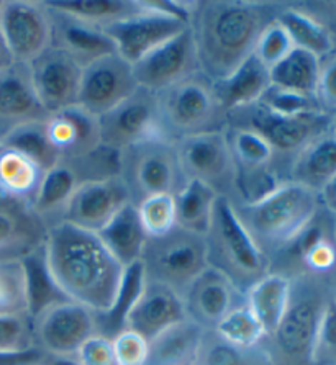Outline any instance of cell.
I'll list each match as a JSON object with an SVG mask.
<instances>
[{
    "instance_id": "cell-53",
    "label": "cell",
    "mask_w": 336,
    "mask_h": 365,
    "mask_svg": "<svg viewBox=\"0 0 336 365\" xmlns=\"http://www.w3.org/2000/svg\"><path fill=\"white\" fill-rule=\"evenodd\" d=\"M318 198H320L322 208L327 210L328 213L336 215V175L322 187V190L318 192Z\"/></svg>"
},
{
    "instance_id": "cell-4",
    "label": "cell",
    "mask_w": 336,
    "mask_h": 365,
    "mask_svg": "<svg viewBox=\"0 0 336 365\" xmlns=\"http://www.w3.org/2000/svg\"><path fill=\"white\" fill-rule=\"evenodd\" d=\"M289 307L271 336L264 337L271 365H312V347L325 303L330 297L327 277L304 274L290 279Z\"/></svg>"
},
{
    "instance_id": "cell-24",
    "label": "cell",
    "mask_w": 336,
    "mask_h": 365,
    "mask_svg": "<svg viewBox=\"0 0 336 365\" xmlns=\"http://www.w3.org/2000/svg\"><path fill=\"white\" fill-rule=\"evenodd\" d=\"M46 230L30 205L0 195V261L24 257L40 247Z\"/></svg>"
},
{
    "instance_id": "cell-3",
    "label": "cell",
    "mask_w": 336,
    "mask_h": 365,
    "mask_svg": "<svg viewBox=\"0 0 336 365\" xmlns=\"http://www.w3.org/2000/svg\"><path fill=\"white\" fill-rule=\"evenodd\" d=\"M233 208L253 241L271 259L315 218L322 205L317 192L285 180L263 200L250 205L233 203Z\"/></svg>"
},
{
    "instance_id": "cell-5",
    "label": "cell",
    "mask_w": 336,
    "mask_h": 365,
    "mask_svg": "<svg viewBox=\"0 0 336 365\" xmlns=\"http://www.w3.org/2000/svg\"><path fill=\"white\" fill-rule=\"evenodd\" d=\"M205 242L208 265L228 277L243 295L271 272V259L253 241L227 197L215 203Z\"/></svg>"
},
{
    "instance_id": "cell-50",
    "label": "cell",
    "mask_w": 336,
    "mask_h": 365,
    "mask_svg": "<svg viewBox=\"0 0 336 365\" xmlns=\"http://www.w3.org/2000/svg\"><path fill=\"white\" fill-rule=\"evenodd\" d=\"M81 365H117L112 339L103 334L89 337L76 354Z\"/></svg>"
},
{
    "instance_id": "cell-28",
    "label": "cell",
    "mask_w": 336,
    "mask_h": 365,
    "mask_svg": "<svg viewBox=\"0 0 336 365\" xmlns=\"http://www.w3.org/2000/svg\"><path fill=\"white\" fill-rule=\"evenodd\" d=\"M96 235L123 269L141 261L148 235L135 203L125 205Z\"/></svg>"
},
{
    "instance_id": "cell-54",
    "label": "cell",
    "mask_w": 336,
    "mask_h": 365,
    "mask_svg": "<svg viewBox=\"0 0 336 365\" xmlns=\"http://www.w3.org/2000/svg\"><path fill=\"white\" fill-rule=\"evenodd\" d=\"M12 64H15V61L12 58V54H10V51H9L7 43H5L4 36H2V31H0V73L5 69H9Z\"/></svg>"
},
{
    "instance_id": "cell-48",
    "label": "cell",
    "mask_w": 336,
    "mask_h": 365,
    "mask_svg": "<svg viewBox=\"0 0 336 365\" xmlns=\"http://www.w3.org/2000/svg\"><path fill=\"white\" fill-rule=\"evenodd\" d=\"M117 365H146L148 341L131 329H123L112 337Z\"/></svg>"
},
{
    "instance_id": "cell-8",
    "label": "cell",
    "mask_w": 336,
    "mask_h": 365,
    "mask_svg": "<svg viewBox=\"0 0 336 365\" xmlns=\"http://www.w3.org/2000/svg\"><path fill=\"white\" fill-rule=\"evenodd\" d=\"M141 265L146 280L158 282L184 297L208 267L205 236L175 226L168 235L148 237Z\"/></svg>"
},
{
    "instance_id": "cell-18",
    "label": "cell",
    "mask_w": 336,
    "mask_h": 365,
    "mask_svg": "<svg viewBox=\"0 0 336 365\" xmlns=\"http://www.w3.org/2000/svg\"><path fill=\"white\" fill-rule=\"evenodd\" d=\"M128 203L130 193L120 175L84 180L66 207L61 221L98 233Z\"/></svg>"
},
{
    "instance_id": "cell-10",
    "label": "cell",
    "mask_w": 336,
    "mask_h": 365,
    "mask_svg": "<svg viewBox=\"0 0 336 365\" xmlns=\"http://www.w3.org/2000/svg\"><path fill=\"white\" fill-rule=\"evenodd\" d=\"M175 149L185 180H200L220 197H233L236 163L227 130L183 138L175 141Z\"/></svg>"
},
{
    "instance_id": "cell-43",
    "label": "cell",
    "mask_w": 336,
    "mask_h": 365,
    "mask_svg": "<svg viewBox=\"0 0 336 365\" xmlns=\"http://www.w3.org/2000/svg\"><path fill=\"white\" fill-rule=\"evenodd\" d=\"M136 208L148 237L164 236L178 226L174 195H151L138 203Z\"/></svg>"
},
{
    "instance_id": "cell-59",
    "label": "cell",
    "mask_w": 336,
    "mask_h": 365,
    "mask_svg": "<svg viewBox=\"0 0 336 365\" xmlns=\"http://www.w3.org/2000/svg\"><path fill=\"white\" fill-rule=\"evenodd\" d=\"M2 5H4V0H0V10H2Z\"/></svg>"
},
{
    "instance_id": "cell-36",
    "label": "cell",
    "mask_w": 336,
    "mask_h": 365,
    "mask_svg": "<svg viewBox=\"0 0 336 365\" xmlns=\"http://www.w3.org/2000/svg\"><path fill=\"white\" fill-rule=\"evenodd\" d=\"M21 259L25 269L26 280V298H29V317L33 319L36 314H40L43 309L54 305V303L68 300L54 284V280L49 275L46 267L45 252L43 245L33 249L31 252L25 254Z\"/></svg>"
},
{
    "instance_id": "cell-55",
    "label": "cell",
    "mask_w": 336,
    "mask_h": 365,
    "mask_svg": "<svg viewBox=\"0 0 336 365\" xmlns=\"http://www.w3.org/2000/svg\"><path fill=\"white\" fill-rule=\"evenodd\" d=\"M40 365H81L77 362L76 357H56V356H46L43 357Z\"/></svg>"
},
{
    "instance_id": "cell-33",
    "label": "cell",
    "mask_w": 336,
    "mask_h": 365,
    "mask_svg": "<svg viewBox=\"0 0 336 365\" xmlns=\"http://www.w3.org/2000/svg\"><path fill=\"white\" fill-rule=\"evenodd\" d=\"M320 68V58L305 49L294 48L279 64L269 69V79H271V86L315 97Z\"/></svg>"
},
{
    "instance_id": "cell-46",
    "label": "cell",
    "mask_w": 336,
    "mask_h": 365,
    "mask_svg": "<svg viewBox=\"0 0 336 365\" xmlns=\"http://www.w3.org/2000/svg\"><path fill=\"white\" fill-rule=\"evenodd\" d=\"M312 365H336V300L330 293L312 347Z\"/></svg>"
},
{
    "instance_id": "cell-2",
    "label": "cell",
    "mask_w": 336,
    "mask_h": 365,
    "mask_svg": "<svg viewBox=\"0 0 336 365\" xmlns=\"http://www.w3.org/2000/svg\"><path fill=\"white\" fill-rule=\"evenodd\" d=\"M275 7L263 0H199L189 30L200 73L210 81L223 79L251 58Z\"/></svg>"
},
{
    "instance_id": "cell-9",
    "label": "cell",
    "mask_w": 336,
    "mask_h": 365,
    "mask_svg": "<svg viewBox=\"0 0 336 365\" xmlns=\"http://www.w3.org/2000/svg\"><path fill=\"white\" fill-rule=\"evenodd\" d=\"M332 115L312 112L295 117H282L264 108L261 103L228 115V126L250 128L261 135L273 146L275 156L295 158L307 145L330 131Z\"/></svg>"
},
{
    "instance_id": "cell-30",
    "label": "cell",
    "mask_w": 336,
    "mask_h": 365,
    "mask_svg": "<svg viewBox=\"0 0 336 365\" xmlns=\"http://www.w3.org/2000/svg\"><path fill=\"white\" fill-rule=\"evenodd\" d=\"M292 280L282 274L269 272L245 293L246 307L263 326L266 337L282 322L289 307Z\"/></svg>"
},
{
    "instance_id": "cell-25",
    "label": "cell",
    "mask_w": 336,
    "mask_h": 365,
    "mask_svg": "<svg viewBox=\"0 0 336 365\" xmlns=\"http://www.w3.org/2000/svg\"><path fill=\"white\" fill-rule=\"evenodd\" d=\"M84 180L77 164L63 159L43 174L40 187L30 203L31 212L46 228L59 223L77 187Z\"/></svg>"
},
{
    "instance_id": "cell-40",
    "label": "cell",
    "mask_w": 336,
    "mask_h": 365,
    "mask_svg": "<svg viewBox=\"0 0 336 365\" xmlns=\"http://www.w3.org/2000/svg\"><path fill=\"white\" fill-rule=\"evenodd\" d=\"M227 136L236 169H263L273 165L275 159L274 149L256 131L228 126Z\"/></svg>"
},
{
    "instance_id": "cell-27",
    "label": "cell",
    "mask_w": 336,
    "mask_h": 365,
    "mask_svg": "<svg viewBox=\"0 0 336 365\" xmlns=\"http://www.w3.org/2000/svg\"><path fill=\"white\" fill-rule=\"evenodd\" d=\"M205 329L192 319L169 326L148 342L146 365H197Z\"/></svg>"
},
{
    "instance_id": "cell-42",
    "label": "cell",
    "mask_w": 336,
    "mask_h": 365,
    "mask_svg": "<svg viewBox=\"0 0 336 365\" xmlns=\"http://www.w3.org/2000/svg\"><path fill=\"white\" fill-rule=\"evenodd\" d=\"M0 314H29L25 269L20 257L0 261Z\"/></svg>"
},
{
    "instance_id": "cell-26",
    "label": "cell",
    "mask_w": 336,
    "mask_h": 365,
    "mask_svg": "<svg viewBox=\"0 0 336 365\" xmlns=\"http://www.w3.org/2000/svg\"><path fill=\"white\" fill-rule=\"evenodd\" d=\"M212 86L218 103L230 115L260 102L264 92L271 86V79H269V69L264 68L255 56H251L230 76L212 81Z\"/></svg>"
},
{
    "instance_id": "cell-19",
    "label": "cell",
    "mask_w": 336,
    "mask_h": 365,
    "mask_svg": "<svg viewBox=\"0 0 336 365\" xmlns=\"http://www.w3.org/2000/svg\"><path fill=\"white\" fill-rule=\"evenodd\" d=\"M187 318L205 331L215 329L231 309L243 305L245 295L220 270L208 267L183 297Z\"/></svg>"
},
{
    "instance_id": "cell-51",
    "label": "cell",
    "mask_w": 336,
    "mask_h": 365,
    "mask_svg": "<svg viewBox=\"0 0 336 365\" xmlns=\"http://www.w3.org/2000/svg\"><path fill=\"white\" fill-rule=\"evenodd\" d=\"M317 101L323 112H336V53L322 59L320 77L317 86Z\"/></svg>"
},
{
    "instance_id": "cell-38",
    "label": "cell",
    "mask_w": 336,
    "mask_h": 365,
    "mask_svg": "<svg viewBox=\"0 0 336 365\" xmlns=\"http://www.w3.org/2000/svg\"><path fill=\"white\" fill-rule=\"evenodd\" d=\"M45 121L46 120L33 121V123L20 126L19 130L5 138L0 148H9L24 154L46 173L63 159L49 141Z\"/></svg>"
},
{
    "instance_id": "cell-17",
    "label": "cell",
    "mask_w": 336,
    "mask_h": 365,
    "mask_svg": "<svg viewBox=\"0 0 336 365\" xmlns=\"http://www.w3.org/2000/svg\"><path fill=\"white\" fill-rule=\"evenodd\" d=\"M140 2L141 12L103 29L110 40L113 41L118 56L131 66L153 51L154 48L161 46L163 43L189 29V25L184 21L154 12V10L145 7L143 0Z\"/></svg>"
},
{
    "instance_id": "cell-12",
    "label": "cell",
    "mask_w": 336,
    "mask_h": 365,
    "mask_svg": "<svg viewBox=\"0 0 336 365\" xmlns=\"http://www.w3.org/2000/svg\"><path fill=\"white\" fill-rule=\"evenodd\" d=\"M0 31L15 63H33L53 46L51 15L43 0H4Z\"/></svg>"
},
{
    "instance_id": "cell-1",
    "label": "cell",
    "mask_w": 336,
    "mask_h": 365,
    "mask_svg": "<svg viewBox=\"0 0 336 365\" xmlns=\"http://www.w3.org/2000/svg\"><path fill=\"white\" fill-rule=\"evenodd\" d=\"M43 252L49 275L68 300L97 314L112 308L125 269L96 233L59 221L46 230Z\"/></svg>"
},
{
    "instance_id": "cell-29",
    "label": "cell",
    "mask_w": 336,
    "mask_h": 365,
    "mask_svg": "<svg viewBox=\"0 0 336 365\" xmlns=\"http://www.w3.org/2000/svg\"><path fill=\"white\" fill-rule=\"evenodd\" d=\"M333 175H336V138L328 131L292 159L287 180L318 193Z\"/></svg>"
},
{
    "instance_id": "cell-6",
    "label": "cell",
    "mask_w": 336,
    "mask_h": 365,
    "mask_svg": "<svg viewBox=\"0 0 336 365\" xmlns=\"http://www.w3.org/2000/svg\"><path fill=\"white\" fill-rule=\"evenodd\" d=\"M156 97L161 133L170 141L228 128V113L215 97L212 81L200 71Z\"/></svg>"
},
{
    "instance_id": "cell-22",
    "label": "cell",
    "mask_w": 336,
    "mask_h": 365,
    "mask_svg": "<svg viewBox=\"0 0 336 365\" xmlns=\"http://www.w3.org/2000/svg\"><path fill=\"white\" fill-rule=\"evenodd\" d=\"M49 141L61 159H79L102 145L98 118L79 105L48 115L45 121Z\"/></svg>"
},
{
    "instance_id": "cell-34",
    "label": "cell",
    "mask_w": 336,
    "mask_h": 365,
    "mask_svg": "<svg viewBox=\"0 0 336 365\" xmlns=\"http://www.w3.org/2000/svg\"><path fill=\"white\" fill-rule=\"evenodd\" d=\"M218 198V193L203 182L187 180L174 197L179 228L205 236Z\"/></svg>"
},
{
    "instance_id": "cell-39",
    "label": "cell",
    "mask_w": 336,
    "mask_h": 365,
    "mask_svg": "<svg viewBox=\"0 0 336 365\" xmlns=\"http://www.w3.org/2000/svg\"><path fill=\"white\" fill-rule=\"evenodd\" d=\"M197 365H271L263 344L251 349L223 341L215 331H205Z\"/></svg>"
},
{
    "instance_id": "cell-49",
    "label": "cell",
    "mask_w": 336,
    "mask_h": 365,
    "mask_svg": "<svg viewBox=\"0 0 336 365\" xmlns=\"http://www.w3.org/2000/svg\"><path fill=\"white\" fill-rule=\"evenodd\" d=\"M336 267V245L332 237H327L313 246L310 251L305 254L304 261H302L300 275L312 274V275H327Z\"/></svg>"
},
{
    "instance_id": "cell-44",
    "label": "cell",
    "mask_w": 336,
    "mask_h": 365,
    "mask_svg": "<svg viewBox=\"0 0 336 365\" xmlns=\"http://www.w3.org/2000/svg\"><path fill=\"white\" fill-rule=\"evenodd\" d=\"M294 48L295 46L294 43H292V38L289 36L287 30H285L274 16V19L264 26L260 38H258L253 56L260 61L264 68L273 69L274 66L279 64Z\"/></svg>"
},
{
    "instance_id": "cell-41",
    "label": "cell",
    "mask_w": 336,
    "mask_h": 365,
    "mask_svg": "<svg viewBox=\"0 0 336 365\" xmlns=\"http://www.w3.org/2000/svg\"><path fill=\"white\" fill-rule=\"evenodd\" d=\"M212 331H215L223 341L236 347H243V349L261 346L266 337L263 326L251 313V309L246 307V302L231 309Z\"/></svg>"
},
{
    "instance_id": "cell-13",
    "label": "cell",
    "mask_w": 336,
    "mask_h": 365,
    "mask_svg": "<svg viewBox=\"0 0 336 365\" xmlns=\"http://www.w3.org/2000/svg\"><path fill=\"white\" fill-rule=\"evenodd\" d=\"M98 126L102 145L118 153L148 138L163 136L156 93L138 87L126 101L98 117Z\"/></svg>"
},
{
    "instance_id": "cell-58",
    "label": "cell",
    "mask_w": 336,
    "mask_h": 365,
    "mask_svg": "<svg viewBox=\"0 0 336 365\" xmlns=\"http://www.w3.org/2000/svg\"><path fill=\"white\" fill-rule=\"evenodd\" d=\"M333 241H335V245H336V223L333 226Z\"/></svg>"
},
{
    "instance_id": "cell-14",
    "label": "cell",
    "mask_w": 336,
    "mask_h": 365,
    "mask_svg": "<svg viewBox=\"0 0 336 365\" xmlns=\"http://www.w3.org/2000/svg\"><path fill=\"white\" fill-rule=\"evenodd\" d=\"M136 88L131 64L113 53L82 68L77 105L98 118L126 101Z\"/></svg>"
},
{
    "instance_id": "cell-56",
    "label": "cell",
    "mask_w": 336,
    "mask_h": 365,
    "mask_svg": "<svg viewBox=\"0 0 336 365\" xmlns=\"http://www.w3.org/2000/svg\"><path fill=\"white\" fill-rule=\"evenodd\" d=\"M327 280H328V287H330V293H332L333 298L336 300V267L332 270L327 275Z\"/></svg>"
},
{
    "instance_id": "cell-23",
    "label": "cell",
    "mask_w": 336,
    "mask_h": 365,
    "mask_svg": "<svg viewBox=\"0 0 336 365\" xmlns=\"http://www.w3.org/2000/svg\"><path fill=\"white\" fill-rule=\"evenodd\" d=\"M48 10L51 15L53 25V46L61 48L82 68L93 63L96 59L117 53L113 41L102 29L77 20L74 16L66 15L51 7H48Z\"/></svg>"
},
{
    "instance_id": "cell-47",
    "label": "cell",
    "mask_w": 336,
    "mask_h": 365,
    "mask_svg": "<svg viewBox=\"0 0 336 365\" xmlns=\"http://www.w3.org/2000/svg\"><path fill=\"white\" fill-rule=\"evenodd\" d=\"M35 347L29 314H0V354L24 352Z\"/></svg>"
},
{
    "instance_id": "cell-21",
    "label": "cell",
    "mask_w": 336,
    "mask_h": 365,
    "mask_svg": "<svg viewBox=\"0 0 336 365\" xmlns=\"http://www.w3.org/2000/svg\"><path fill=\"white\" fill-rule=\"evenodd\" d=\"M187 318L183 297L158 282L146 280L135 305L126 314L125 329H131L150 342L169 326Z\"/></svg>"
},
{
    "instance_id": "cell-31",
    "label": "cell",
    "mask_w": 336,
    "mask_h": 365,
    "mask_svg": "<svg viewBox=\"0 0 336 365\" xmlns=\"http://www.w3.org/2000/svg\"><path fill=\"white\" fill-rule=\"evenodd\" d=\"M275 20L287 30L295 48L305 49L320 59L328 58L333 53L335 40L332 31L325 29L320 21L302 12L294 4H278Z\"/></svg>"
},
{
    "instance_id": "cell-52",
    "label": "cell",
    "mask_w": 336,
    "mask_h": 365,
    "mask_svg": "<svg viewBox=\"0 0 336 365\" xmlns=\"http://www.w3.org/2000/svg\"><path fill=\"white\" fill-rule=\"evenodd\" d=\"M199 0H143L145 7L189 25Z\"/></svg>"
},
{
    "instance_id": "cell-45",
    "label": "cell",
    "mask_w": 336,
    "mask_h": 365,
    "mask_svg": "<svg viewBox=\"0 0 336 365\" xmlns=\"http://www.w3.org/2000/svg\"><path fill=\"white\" fill-rule=\"evenodd\" d=\"M258 103H261L269 112L282 115V117H295V115L323 112L315 97L285 91V88L275 86H269V88L264 92V96Z\"/></svg>"
},
{
    "instance_id": "cell-20",
    "label": "cell",
    "mask_w": 336,
    "mask_h": 365,
    "mask_svg": "<svg viewBox=\"0 0 336 365\" xmlns=\"http://www.w3.org/2000/svg\"><path fill=\"white\" fill-rule=\"evenodd\" d=\"M48 113L38 101L26 64L15 63L0 73V145L20 126L43 121Z\"/></svg>"
},
{
    "instance_id": "cell-16",
    "label": "cell",
    "mask_w": 336,
    "mask_h": 365,
    "mask_svg": "<svg viewBox=\"0 0 336 365\" xmlns=\"http://www.w3.org/2000/svg\"><path fill=\"white\" fill-rule=\"evenodd\" d=\"M31 84L48 115L77 105L82 66L61 48L49 46L29 64Z\"/></svg>"
},
{
    "instance_id": "cell-15",
    "label": "cell",
    "mask_w": 336,
    "mask_h": 365,
    "mask_svg": "<svg viewBox=\"0 0 336 365\" xmlns=\"http://www.w3.org/2000/svg\"><path fill=\"white\" fill-rule=\"evenodd\" d=\"M140 88L159 93L185 77L199 73V61L190 30L170 38L131 66Z\"/></svg>"
},
{
    "instance_id": "cell-32",
    "label": "cell",
    "mask_w": 336,
    "mask_h": 365,
    "mask_svg": "<svg viewBox=\"0 0 336 365\" xmlns=\"http://www.w3.org/2000/svg\"><path fill=\"white\" fill-rule=\"evenodd\" d=\"M45 170L24 154L0 148V195L30 205Z\"/></svg>"
},
{
    "instance_id": "cell-35",
    "label": "cell",
    "mask_w": 336,
    "mask_h": 365,
    "mask_svg": "<svg viewBox=\"0 0 336 365\" xmlns=\"http://www.w3.org/2000/svg\"><path fill=\"white\" fill-rule=\"evenodd\" d=\"M45 2L48 7L102 30L141 12L140 0H45Z\"/></svg>"
},
{
    "instance_id": "cell-11",
    "label": "cell",
    "mask_w": 336,
    "mask_h": 365,
    "mask_svg": "<svg viewBox=\"0 0 336 365\" xmlns=\"http://www.w3.org/2000/svg\"><path fill=\"white\" fill-rule=\"evenodd\" d=\"M35 347L46 356L76 357L81 346L98 334L97 313L81 303L63 300L31 319Z\"/></svg>"
},
{
    "instance_id": "cell-57",
    "label": "cell",
    "mask_w": 336,
    "mask_h": 365,
    "mask_svg": "<svg viewBox=\"0 0 336 365\" xmlns=\"http://www.w3.org/2000/svg\"><path fill=\"white\" fill-rule=\"evenodd\" d=\"M330 133L336 138V112L332 115V121H330Z\"/></svg>"
},
{
    "instance_id": "cell-37",
    "label": "cell",
    "mask_w": 336,
    "mask_h": 365,
    "mask_svg": "<svg viewBox=\"0 0 336 365\" xmlns=\"http://www.w3.org/2000/svg\"><path fill=\"white\" fill-rule=\"evenodd\" d=\"M145 270H143L141 261L136 264H131L125 267L122 282H120L118 293L115 297V302L112 308L107 313L97 314L98 319V334H103L112 339L115 334L125 329V318L131 307L135 305L136 298L145 287Z\"/></svg>"
},
{
    "instance_id": "cell-7",
    "label": "cell",
    "mask_w": 336,
    "mask_h": 365,
    "mask_svg": "<svg viewBox=\"0 0 336 365\" xmlns=\"http://www.w3.org/2000/svg\"><path fill=\"white\" fill-rule=\"evenodd\" d=\"M120 177L135 205L159 193L175 197L187 182L175 143L164 136L148 138L120 151Z\"/></svg>"
}]
</instances>
